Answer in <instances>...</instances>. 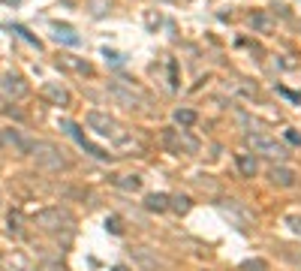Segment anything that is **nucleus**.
<instances>
[{
  "label": "nucleus",
  "mask_w": 301,
  "mask_h": 271,
  "mask_svg": "<svg viewBox=\"0 0 301 271\" xmlns=\"http://www.w3.org/2000/svg\"><path fill=\"white\" fill-rule=\"evenodd\" d=\"M6 3H21V0H6Z\"/></svg>",
  "instance_id": "obj_29"
},
{
  "label": "nucleus",
  "mask_w": 301,
  "mask_h": 271,
  "mask_svg": "<svg viewBox=\"0 0 301 271\" xmlns=\"http://www.w3.org/2000/svg\"><path fill=\"white\" fill-rule=\"evenodd\" d=\"M106 57H109L112 63H118V66L124 63V54H118V51H109V48H106Z\"/></svg>",
  "instance_id": "obj_27"
},
{
  "label": "nucleus",
  "mask_w": 301,
  "mask_h": 271,
  "mask_svg": "<svg viewBox=\"0 0 301 271\" xmlns=\"http://www.w3.org/2000/svg\"><path fill=\"white\" fill-rule=\"evenodd\" d=\"M277 94H283L286 100H292V103H301V94H295V91H286V87H277Z\"/></svg>",
  "instance_id": "obj_25"
},
{
  "label": "nucleus",
  "mask_w": 301,
  "mask_h": 271,
  "mask_svg": "<svg viewBox=\"0 0 301 271\" xmlns=\"http://www.w3.org/2000/svg\"><path fill=\"white\" fill-rule=\"evenodd\" d=\"M286 142L289 145H301V133L298 130H286Z\"/></svg>",
  "instance_id": "obj_26"
},
{
  "label": "nucleus",
  "mask_w": 301,
  "mask_h": 271,
  "mask_svg": "<svg viewBox=\"0 0 301 271\" xmlns=\"http://www.w3.org/2000/svg\"><path fill=\"white\" fill-rule=\"evenodd\" d=\"M160 139H163V145H166L172 154H178V157H181V154H196V151H199V142H196V139H193L187 130H175V127H166Z\"/></svg>",
  "instance_id": "obj_3"
},
{
  "label": "nucleus",
  "mask_w": 301,
  "mask_h": 271,
  "mask_svg": "<svg viewBox=\"0 0 301 271\" xmlns=\"http://www.w3.org/2000/svg\"><path fill=\"white\" fill-rule=\"evenodd\" d=\"M109 94H112L121 106H127V109L139 106V100H142V91H136V87L127 84V81H112V84H109Z\"/></svg>",
  "instance_id": "obj_7"
},
{
  "label": "nucleus",
  "mask_w": 301,
  "mask_h": 271,
  "mask_svg": "<svg viewBox=\"0 0 301 271\" xmlns=\"http://www.w3.org/2000/svg\"><path fill=\"white\" fill-rule=\"evenodd\" d=\"M115 271H127V268H124V265H115Z\"/></svg>",
  "instance_id": "obj_28"
},
{
  "label": "nucleus",
  "mask_w": 301,
  "mask_h": 271,
  "mask_svg": "<svg viewBox=\"0 0 301 271\" xmlns=\"http://www.w3.org/2000/svg\"><path fill=\"white\" fill-rule=\"evenodd\" d=\"M0 145L3 148H9L12 154H30L33 151V139H27V136H21L18 130H0Z\"/></svg>",
  "instance_id": "obj_6"
},
{
  "label": "nucleus",
  "mask_w": 301,
  "mask_h": 271,
  "mask_svg": "<svg viewBox=\"0 0 301 271\" xmlns=\"http://www.w3.org/2000/svg\"><path fill=\"white\" fill-rule=\"evenodd\" d=\"M51 30H54V39H57V42H66V45H78V42H81V36H78L69 24H54Z\"/></svg>",
  "instance_id": "obj_13"
},
{
  "label": "nucleus",
  "mask_w": 301,
  "mask_h": 271,
  "mask_svg": "<svg viewBox=\"0 0 301 271\" xmlns=\"http://www.w3.org/2000/svg\"><path fill=\"white\" fill-rule=\"evenodd\" d=\"M283 223L289 226V232H292V235H301V214H289Z\"/></svg>",
  "instance_id": "obj_22"
},
{
  "label": "nucleus",
  "mask_w": 301,
  "mask_h": 271,
  "mask_svg": "<svg viewBox=\"0 0 301 271\" xmlns=\"http://www.w3.org/2000/svg\"><path fill=\"white\" fill-rule=\"evenodd\" d=\"M33 223H36L42 232H60V229H69V226H72V217H69V211H63V208H45V211H39V214L33 217Z\"/></svg>",
  "instance_id": "obj_5"
},
{
  "label": "nucleus",
  "mask_w": 301,
  "mask_h": 271,
  "mask_svg": "<svg viewBox=\"0 0 301 271\" xmlns=\"http://www.w3.org/2000/svg\"><path fill=\"white\" fill-rule=\"evenodd\" d=\"M247 145L253 148V154H262V157H268V160H286V157H289V151H286L277 139H271V136H265V133H247Z\"/></svg>",
  "instance_id": "obj_4"
},
{
  "label": "nucleus",
  "mask_w": 301,
  "mask_h": 271,
  "mask_svg": "<svg viewBox=\"0 0 301 271\" xmlns=\"http://www.w3.org/2000/svg\"><path fill=\"white\" fill-rule=\"evenodd\" d=\"M145 208H148V211H166V208H169V196H166V193H151V196L145 199Z\"/></svg>",
  "instance_id": "obj_16"
},
{
  "label": "nucleus",
  "mask_w": 301,
  "mask_h": 271,
  "mask_svg": "<svg viewBox=\"0 0 301 271\" xmlns=\"http://www.w3.org/2000/svg\"><path fill=\"white\" fill-rule=\"evenodd\" d=\"M60 127H63V130H66V133H69V136H72V139L78 142V148H84V151H87V154H90L93 160H109V157H112V154H106L103 148H96L93 142H87V139H84V133H81V130H78V127H75L72 121H63Z\"/></svg>",
  "instance_id": "obj_8"
},
{
  "label": "nucleus",
  "mask_w": 301,
  "mask_h": 271,
  "mask_svg": "<svg viewBox=\"0 0 301 271\" xmlns=\"http://www.w3.org/2000/svg\"><path fill=\"white\" fill-rule=\"evenodd\" d=\"M247 24H250L256 33H271V30H274V21H271L265 12H250V15H247Z\"/></svg>",
  "instance_id": "obj_12"
},
{
  "label": "nucleus",
  "mask_w": 301,
  "mask_h": 271,
  "mask_svg": "<svg viewBox=\"0 0 301 271\" xmlns=\"http://www.w3.org/2000/svg\"><path fill=\"white\" fill-rule=\"evenodd\" d=\"M241 271H268V262L265 259H247L241 265Z\"/></svg>",
  "instance_id": "obj_21"
},
{
  "label": "nucleus",
  "mask_w": 301,
  "mask_h": 271,
  "mask_svg": "<svg viewBox=\"0 0 301 271\" xmlns=\"http://www.w3.org/2000/svg\"><path fill=\"white\" fill-rule=\"evenodd\" d=\"M106 226H109V232H112V235H121V232H124L121 217H109V220H106Z\"/></svg>",
  "instance_id": "obj_24"
},
{
  "label": "nucleus",
  "mask_w": 301,
  "mask_h": 271,
  "mask_svg": "<svg viewBox=\"0 0 301 271\" xmlns=\"http://www.w3.org/2000/svg\"><path fill=\"white\" fill-rule=\"evenodd\" d=\"M0 87H3V94L12 97V100H21V97L27 94V81H24L18 72H6L3 81H0Z\"/></svg>",
  "instance_id": "obj_9"
},
{
  "label": "nucleus",
  "mask_w": 301,
  "mask_h": 271,
  "mask_svg": "<svg viewBox=\"0 0 301 271\" xmlns=\"http://www.w3.org/2000/svg\"><path fill=\"white\" fill-rule=\"evenodd\" d=\"M9 232H12V235H21V214H18V211L9 214Z\"/></svg>",
  "instance_id": "obj_23"
},
{
  "label": "nucleus",
  "mask_w": 301,
  "mask_h": 271,
  "mask_svg": "<svg viewBox=\"0 0 301 271\" xmlns=\"http://www.w3.org/2000/svg\"><path fill=\"white\" fill-rule=\"evenodd\" d=\"M175 124L178 127H193L196 124V112L193 109H178L175 112Z\"/></svg>",
  "instance_id": "obj_18"
},
{
  "label": "nucleus",
  "mask_w": 301,
  "mask_h": 271,
  "mask_svg": "<svg viewBox=\"0 0 301 271\" xmlns=\"http://www.w3.org/2000/svg\"><path fill=\"white\" fill-rule=\"evenodd\" d=\"M268 178H271L277 187H292V184H295V172H292V169H286V166H274Z\"/></svg>",
  "instance_id": "obj_14"
},
{
  "label": "nucleus",
  "mask_w": 301,
  "mask_h": 271,
  "mask_svg": "<svg viewBox=\"0 0 301 271\" xmlns=\"http://www.w3.org/2000/svg\"><path fill=\"white\" fill-rule=\"evenodd\" d=\"M256 160H253V154H238V172L244 175V178H253L256 175Z\"/></svg>",
  "instance_id": "obj_15"
},
{
  "label": "nucleus",
  "mask_w": 301,
  "mask_h": 271,
  "mask_svg": "<svg viewBox=\"0 0 301 271\" xmlns=\"http://www.w3.org/2000/svg\"><path fill=\"white\" fill-rule=\"evenodd\" d=\"M115 184H118L121 190H142V178H139V175H118Z\"/></svg>",
  "instance_id": "obj_17"
},
{
  "label": "nucleus",
  "mask_w": 301,
  "mask_h": 271,
  "mask_svg": "<svg viewBox=\"0 0 301 271\" xmlns=\"http://www.w3.org/2000/svg\"><path fill=\"white\" fill-rule=\"evenodd\" d=\"M12 30H15V33H21V36H24V39H27L30 45H36V48H42V42H39V39H36V36H33V33L27 30V27H21V24H12Z\"/></svg>",
  "instance_id": "obj_20"
},
{
  "label": "nucleus",
  "mask_w": 301,
  "mask_h": 271,
  "mask_svg": "<svg viewBox=\"0 0 301 271\" xmlns=\"http://www.w3.org/2000/svg\"><path fill=\"white\" fill-rule=\"evenodd\" d=\"M42 94H45L54 106H69V103H72L69 91H66L63 84H57V81H45V84H42Z\"/></svg>",
  "instance_id": "obj_10"
},
{
  "label": "nucleus",
  "mask_w": 301,
  "mask_h": 271,
  "mask_svg": "<svg viewBox=\"0 0 301 271\" xmlns=\"http://www.w3.org/2000/svg\"><path fill=\"white\" fill-rule=\"evenodd\" d=\"M3 265H6V271H33L30 259H27L24 253H18V250L6 253V256H3Z\"/></svg>",
  "instance_id": "obj_11"
},
{
  "label": "nucleus",
  "mask_w": 301,
  "mask_h": 271,
  "mask_svg": "<svg viewBox=\"0 0 301 271\" xmlns=\"http://www.w3.org/2000/svg\"><path fill=\"white\" fill-rule=\"evenodd\" d=\"M30 157H36V163H39L42 169H48V172H60V169L69 166V160L63 157V151H60L57 145H51V142H33Z\"/></svg>",
  "instance_id": "obj_2"
},
{
  "label": "nucleus",
  "mask_w": 301,
  "mask_h": 271,
  "mask_svg": "<svg viewBox=\"0 0 301 271\" xmlns=\"http://www.w3.org/2000/svg\"><path fill=\"white\" fill-rule=\"evenodd\" d=\"M169 208H175L178 214H187V211H190V199L181 196V193H178V196H169Z\"/></svg>",
  "instance_id": "obj_19"
},
{
  "label": "nucleus",
  "mask_w": 301,
  "mask_h": 271,
  "mask_svg": "<svg viewBox=\"0 0 301 271\" xmlns=\"http://www.w3.org/2000/svg\"><path fill=\"white\" fill-rule=\"evenodd\" d=\"M87 127L96 133V136H103V139H109L112 145H118V148H130L133 142H130V136L124 133V127L115 121V118H109L106 112H87Z\"/></svg>",
  "instance_id": "obj_1"
}]
</instances>
